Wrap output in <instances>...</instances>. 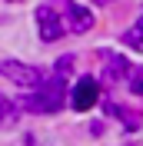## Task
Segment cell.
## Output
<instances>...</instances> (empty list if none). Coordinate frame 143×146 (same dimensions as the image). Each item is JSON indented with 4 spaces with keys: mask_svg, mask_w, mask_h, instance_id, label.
<instances>
[{
    "mask_svg": "<svg viewBox=\"0 0 143 146\" xmlns=\"http://www.w3.org/2000/svg\"><path fill=\"white\" fill-rule=\"evenodd\" d=\"M63 100H67V80L57 73V76L43 80L33 93H30V96H23L20 106L30 110V113H57V110L63 106Z\"/></svg>",
    "mask_w": 143,
    "mask_h": 146,
    "instance_id": "cell-1",
    "label": "cell"
},
{
    "mask_svg": "<svg viewBox=\"0 0 143 146\" xmlns=\"http://www.w3.org/2000/svg\"><path fill=\"white\" fill-rule=\"evenodd\" d=\"M0 73L10 76L13 83H20V86H40V83H43V73L37 70V66L17 63V60H3V63H0Z\"/></svg>",
    "mask_w": 143,
    "mask_h": 146,
    "instance_id": "cell-2",
    "label": "cell"
},
{
    "mask_svg": "<svg viewBox=\"0 0 143 146\" xmlns=\"http://www.w3.org/2000/svg\"><path fill=\"white\" fill-rule=\"evenodd\" d=\"M37 23H40V40H47V43H53V40H60L67 33L60 13L53 7H37Z\"/></svg>",
    "mask_w": 143,
    "mask_h": 146,
    "instance_id": "cell-3",
    "label": "cell"
},
{
    "mask_svg": "<svg viewBox=\"0 0 143 146\" xmlns=\"http://www.w3.org/2000/svg\"><path fill=\"white\" fill-rule=\"evenodd\" d=\"M100 100V83L93 80V76H83V80H77V86H73V93H70V103H73V110H90L93 103Z\"/></svg>",
    "mask_w": 143,
    "mask_h": 146,
    "instance_id": "cell-4",
    "label": "cell"
},
{
    "mask_svg": "<svg viewBox=\"0 0 143 146\" xmlns=\"http://www.w3.org/2000/svg\"><path fill=\"white\" fill-rule=\"evenodd\" d=\"M67 23H70L73 33H87L93 27V13L87 7H80V3H67Z\"/></svg>",
    "mask_w": 143,
    "mask_h": 146,
    "instance_id": "cell-5",
    "label": "cell"
},
{
    "mask_svg": "<svg viewBox=\"0 0 143 146\" xmlns=\"http://www.w3.org/2000/svg\"><path fill=\"white\" fill-rule=\"evenodd\" d=\"M123 43L143 53V17H140V23H136V27H130V30L123 33Z\"/></svg>",
    "mask_w": 143,
    "mask_h": 146,
    "instance_id": "cell-6",
    "label": "cell"
},
{
    "mask_svg": "<svg viewBox=\"0 0 143 146\" xmlns=\"http://www.w3.org/2000/svg\"><path fill=\"white\" fill-rule=\"evenodd\" d=\"M110 113H113V116H120V119H123V123H126V126H130V129H136V126H140V116H136V113H126V110H120V106H116V103H110Z\"/></svg>",
    "mask_w": 143,
    "mask_h": 146,
    "instance_id": "cell-7",
    "label": "cell"
},
{
    "mask_svg": "<svg viewBox=\"0 0 143 146\" xmlns=\"http://www.w3.org/2000/svg\"><path fill=\"white\" fill-rule=\"evenodd\" d=\"M13 116H17V110H13V103H10L7 96H0V123H10Z\"/></svg>",
    "mask_w": 143,
    "mask_h": 146,
    "instance_id": "cell-8",
    "label": "cell"
},
{
    "mask_svg": "<svg viewBox=\"0 0 143 146\" xmlns=\"http://www.w3.org/2000/svg\"><path fill=\"white\" fill-rule=\"evenodd\" d=\"M130 76H133V80H130V90L143 96V70H133V66H130Z\"/></svg>",
    "mask_w": 143,
    "mask_h": 146,
    "instance_id": "cell-9",
    "label": "cell"
}]
</instances>
